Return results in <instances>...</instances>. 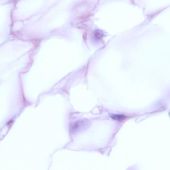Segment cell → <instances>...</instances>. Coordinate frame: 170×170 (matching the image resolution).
I'll return each instance as SVG.
<instances>
[{
    "label": "cell",
    "mask_w": 170,
    "mask_h": 170,
    "mask_svg": "<svg viewBox=\"0 0 170 170\" xmlns=\"http://www.w3.org/2000/svg\"><path fill=\"white\" fill-rule=\"evenodd\" d=\"M112 119H115V120L118 121H122L125 119V116L123 115H119V114H113L112 116H111Z\"/></svg>",
    "instance_id": "1"
}]
</instances>
